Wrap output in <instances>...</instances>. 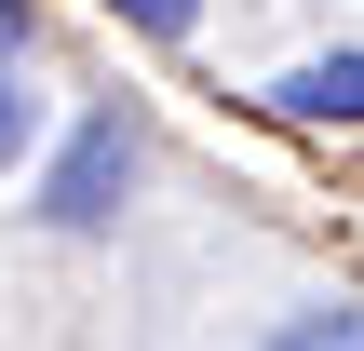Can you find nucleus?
Masks as SVG:
<instances>
[{"instance_id":"2","label":"nucleus","mask_w":364,"mask_h":351,"mask_svg":"<svg viewBox=\"0 0 364 351\" xmlns=\"http://www.w3.org/2000/svg\"><path fill=\"white\" fill-rule=\"evenodd\" d=\"M270 108H284V122H364V54H311V68H284Z\"/></svg>"},{"instance_id":"6","label":"nucleus","mask_w":364,"mask_h":351,"mask_svg":"<svg viewBox=\"0 0 364 351\" xmlns=\"http://www.w3.org/2000/svg\"><path fill=\"white\" fill-rule=\"evenodd\" d=\"M14 54H27V0H0V68H14Z\"/></svg>"},{"instance_id":"5","label":"nucleus","mask_w":364,"mask_h":351,"mask_svg":"<svg viewBox=\"0 0 364 351\" xmlns=\"http://www.w3.org/2000/svg\"><path fill=\"white\" fill-rule=\"evenodd\" d=\"M108 14H135L149 41H176V27H189V0H108Z\"/></svg>"},{"instance_id":"3","label":"nucleus","mask_w":364,"mask_h":351,"mask_svg":"<svg viewBox=\"0 0 364 351\" xmlns=\"http://www.w3.org/2000/svg\"><path fill=\"white\" fill-rule=\"evenodd\" d=\"M270 351H364V311H297Z\"/></svg>"},{"instance_id":"4","label":"nucleus","mask_w":364,"mask_h":351,"mask_svg":"<svg viewBox=\"0 0 364 351\" xmlns=\"http://www.w3.org/2000/svg\"><path fill=\"white\" fill-rule=\"evenodd\" d=\"M27 149H41V95L0 68V162H27Z\"/></svg>"},{"instance_id":"1","label":"nucleus","mask_w":364,"mask_h":351,"mask_svg":"<svg viewBox=\"0 0 364 351\" xmlns=\"http://www.w3.org/2000/svg\"><path fill=\"white\" fill-rule=\"evenodd\" d=\"M122 189H135V122H122V108H95V122L54 149L41 216H54V230H108V216H122Z\"/></svg>"}]
</instances>
